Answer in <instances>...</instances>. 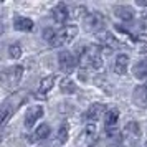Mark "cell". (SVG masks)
<instances>
[{"label": "cell", "instance_id": "obj_22", "mask_svg": "<svg viewBox=\"0 0 147 147\" xmlns=\"http://www.w3.org/2000/svg\"><path fill=\"white\" fill-rule=\"evenodd\" d=\"M68 132H69V126H68L66 122H63L58 129V132H56V142L58 144H65L68 140Z\"/></svg>", "mask_w": 147, "mask_h": 147}, {"label": "cell", "instance_id": "obj_6", "mask_svg": "<svg viewBox=\"0 0 147 147\" xmlns=\"http://www.w3.org/2000/svg\"><path fill=\"white\" fill-rule=\"evenodd\" d=\"M102 25H104V17L99 12H93L84 17V30L89 33H99Z\"/></svg>", "mask_w": 147, "mask_h": 147}, {"label": "cell", "instance_id": "obj_2", "mask_svg": "<svg viewBox=\"0 0 147 147\" xmlns=\"http://www.w3.org/2000/svg\"><path fill=\"white\" fill-rule=\"evenodd\" d=\"M80 66L83 69H101L102 66V55L98 45H88L81 50L80 55Z\"/></svg>", "mask_w": 147, "mask_h": 147}, {"label": "cell", "instance_id": "obj_1", "mask_svg": "<svg viewBox=\"0 0 147 147\" xmlns=\"http://www.w3.org/2000/svg\"><path fill=\"white\" fill-rule=\"evenodd\" d=\"M27 98H28L27 91H15L2 102V106H0V129L5 126L8 119L20 109V106L27 101Z\"/></svg>", "mask_w": 147, "mask_h": 147}, {"label": "cell", "instance_id": "obj_3", "mask_svg": "<svg viewBox=\"0 0 147 147\" xmlns=\"http://www.w3.org/2000/svg\"><path fill=\"white\" fill-rule=\"evenodd\" d=\"M22 76H23V66H20V65L5 68V69L0 71V86L5 91L12 93V91H15V88L20 84Z\"/></svg>", "mask_w": 147, "mask_h": 147}, {"label": "cell", "instance_id": "obj_28", "mask_svg": "<svg viewBox=\"0 0 147 147\" xmlns=\"http://www.w3.org/2000/svg\"><path fill=\"white\" fill-rule=\"evenodd\" d=\"M109 147H124V146H121V144H111Z\"/></svg>", "mask_w": 147, "mask_h": 147}, {"label": "cell", "instance_id": "obj_23", "mask_svg": "<svg viewBox=\"0 0 147 147\" xmlns=\"http://www.w3.org/2000/svg\"><path fill=\"white\" fill-rule=\"evenodd\" d=\"M136 40V48L140 55H146L147 53V35H139L134 38Z\"/></svg>", "mask_w": 147, "mask_h": 147}, {"label": "cell", "instance_id": "obj_26", "mask_svg": "<svg viewBox=\"0 0 147 147\" xmlns=\"http://www.w3.org/2000/svg\"><path fill=\"white\" fill-rule=\"evenodd\" d=\"M5 33V18L2 17V13H0V36Z\"/></svg>", "mask_w": 147, "mask_h": 147}, {"label": "cell", "instance_id": "obj_9", "mask_svg": "<svg viewBox=\"0 0 147 147\" xmlns=\"http://www.w3.org/2000/svg\"><path fill=\"white\" fill-rule=\"evenodd\" d=\"M43 114H45L43 106H40V104L30 106L28 111H27V114H25V127H27V129H32V127L35 126V122L43 117Z\"/></svg>", "mask_w": 147, "mask_h": 147}, {"label": "cell", "instance_id": "obj_5", "mask_svg": "<svg viewBox=\"0 0 147 147\" xmlns=\"http://www.w3.org/2000/svg\"><path fill=\"white\" fill-rule=\"evenodd\" d=\"M76 35H78V27L76 25H66V27L60 28V30H55V33L51 35L48 43L53 48L63 47V45H68L69 41H73Z\"/></svg>", "mask_w": 147, "mask_h": 147}, {"label": "cell", "instance_id": "obj_7", "mask_svg": "<svg viewBox=\"0 0 147 147\" xmlns=\"http://www.w3.org/2000/svg\"><path fill=\"white\" fill-rule=\"evenodd\" d=\"M58 65H60V69L65 71V73H73L76 65H78V60L71 51H61L58 55Z\"/></svg>", "mask_w": 147, "mask_h": 147}, {"label": "cell", "instance_id": "obj_16", "mask_svg": "<svg viewBox=\"0 0 147 147\" xmlns=\"http://www.w3.org/2000/svg\"><path fill=\"white\" fill-rule=\"evenodd\" d=\"M117 119H119V109H107L106 114H104V122H106V131H114V127L117 124Z\"/></svg>", "mask_w": 147, "mask_h": 147}, {"label": "cell", "instance_id": "obj_4", "mask_svg": "<svg viewBox=\"0 0 147 147\" xmlns=\"http://www.w3.org/2000/svg\"><path fill=\"white\" fill-rule=\"evenodd\" d=\"M140 137H142V131H140L139 122L131 121L127 122L126 127L121 132V146L124 147H139Z\"/></svg>", "mask_w": 147, "mask_h": 147}, {"label": "cell", "instance_id": "obj_14", "mask_svg": "<svg viewBox=\"0 0 147 147\" xmlns=\"http://www.w3.org/2000/svg\"><path fill=\"white\" fill-rule=\"evenodd\" d=\"M113 12L121 22H131L134 18V10L129 5H116Z\"/></svg>", "mask_w": 147, "mask_h": 147}, {"label": "cell", "instance_id": "obj_19", "mask_svg": "<svg viewBox=\"0 0 147 147\" xmlns=\"http://www.w3.org/2000/svg\"><path fill=\"white\" fill-rule=\"evenodd\" d=\"M50 132H51L50 126H48V124H41V126L36 127V131L30 136V140H32V142H40V140H45V139H48Z\"/></svg>", "mask_w": 147, "mask_h": 147}, {"label": "cell", "instance_id": "obj_21", "mask_svg": "<svg viewBox=\"0 0 147 147\" xmlns=\"http://www.w3.org/2000/svg\"><path fill=\"white\" fill-rule=\"evenodd\" d=\"M60 89H61V93H65V94H74L78 91V86H76V83L71 78L66 76V78H63L60 81Z\"/></svg>", "mask_w": 147, "mask_h": 147}, {"label": "cell", "instance_id": "obj_13", "mask_svg": "<svg viewBox=\"0 0 147 147\" xmlns=\"http://www.w3.org/2000/svg\"><path fill=\"white\" fill-rule=\"evenodd\" d=\"M13 28L15 30H18V32H33L35 28V23L33 20H30L27 17H22V15H17L13 18Z\"/></svg>", "mask_w": 147, "mask_h": 147}, {"label": "cell", "instance_id": "obj_10", "mask_svg": "<svg viewBox=\"0 0 147 147\" xmlns=\"http://www.w3.org/2000/svg\"><path fill=\"white\" fill-rule=\"evenodd\" d=\"M106 106L104 104H101V102H94L89 106V109L86 111V119L89 121V124H94L98 119H101V116L102 114H106Z\"/></svg>", "mask_w": 147, "mask_h": 147}, {"label": "cell", "instance_id": "obj_8", "mask_svg": "<svg viewBox=\"0 0 147 147\" xmlns=\"http://www.w3.org/2000/svg\"><path fill=\"white\" fill-rule=\"evenodd\" d=\"M98 40H99V45L104 50H107V53L111 51V50H114V48H119V47H122V43H121L116 36H114L113 33H109V32H99L98 33Z\"/></svg>", "mask_w": 147, "mask_h": 147}, {"label": "cell", "instance_id": "obj_24", "mask_svg": "<svg viewBox=\"0 0 147 147\" xmlns=\"http://www.w3.org/2000/svg\"><path fill=\"white\" fill-rule=\"evenodd\" d=\"M8 56H10L12 60L20 58V56H22V48H20V45H10V47H8Z\"/></svg>", "mask_w": 147, "mask_h": 147}, {"label": "cell", "instance_id": "obj_25", "mask_svg": "<svg viewBox=\"0 0 147 147\" xmlns=\"http://www.w3.org/2000/svg\"><path fill=\"white\" fill-rule=\"evenodd\" d=\"M73 18H80V17H86V7H83V5H78V7L73 10V13H71Z\"/></svg>", "mask_w": 147, "mask_h": 147}, {"label": "cell", "instance_id": "obj_17", "mask_svg": "<svg viewBox=\"0 0 147 147\" xmlns=\"http://www.w3.org/2000/svg\"><path fill=\"white\" fill-rule=\"evenodd\" d=\"M127 66H129V56L124 53H119L116 56V61H114V71L117 74H126Z\"/></svg>", "mask_w": 147, "mask_h": 147}, {"label": "cell", "instance_id": "obj_15", "mask_svg": "<svg viewBox=\"0 0 147 147\" xmlns=\"http://www.w3.org/2000/svg\"><path fill=\"white\" fill-rule=\"evenodd\" d=\"M68 17H69V10H68L66 3H63L60 2L56 7L53 8V18L56 23H65L68 20Z\"/></svg>", "mask_w": 147, "mask_h": 147}, {"label": "cell", "instance_id": "obj_29", "mask_svg": "<svg viewBox=\"0 0 147 147\" xmlns=\"http://www.w3.org/2000/svg\"><path fill=\"white\" fill-rule=\"evenodd\" d=\"M146 147H147V142H146Z\"/></svg>", "mask_w": 147, "mask_h": 147}, {"label": "cell", "instance_id": "obj_12", "mask_svg": "<svg viewBox=\"0 0 147 147\" xmlns=\"http://www.w3.org/2000/svg\"><path fill=\"white\" fill-rule=\"evenodd\" d=\"M96 124H88L84 132H83V137H80V144H83V147H91L96 140Z\"/></svg>", "mask_w": 147, "mask_h": 147}, {"label": "cell", "instance_id": "obj_11", "mask_svg": "<svg viewBox=\"0 0 147 147\" xmlns=\"http://www.w3.org/2000/svg\"><path fill=\"white\" fill-rule=\"evenodd\" d=\"M132 101L136 106L139 107H147V83H142L134 89L132 93Z\"/></svg>", "mask_w": 147, "mask_h": 147}, {"label": "cell", "instance_id": "obj_20", "mask_svg": "<svg viewBox=\"0 0 147 147\" xmlns=\"http://www.w3.org/2000/svg\"><path fill=\"white\" fill-rule=\"evenodd\" d=\"M132 73L137 80H147V58H142L134 65Z\"/></svg>", "mask_w": 147, "mask_h": 147}, {"label": "cell", "instance_id": "obj_18", "mask_svg": "<svg viewBox=\"0 0 147 147\" xmlns=\"http://www.w3.org/2000/svg\"><path fill=\"white\" fill-rule=\"evenodd\" d=\"M55 80H56L55 74H48L47 78H43V80L40 81V86H38V96H40V98H45L48 94V91H50L55 84Z\"/></svg>", "mask_w": 147, "mask_h": 147}, {"label": "cell", "instance_id": "obj_27", "mask_svg": "<svg viewBox=\"0 0 147 147\" xmlns=\"http://www.w3.org/2000/svg\"><path fill=\"white\" fill-rule=\"evenodd\" d=\"M36 147H60L58 146V142H43V144H40V146H36Z\"/></svg>", "mask_w": 147, "mask_h": 147}]
</instances>
